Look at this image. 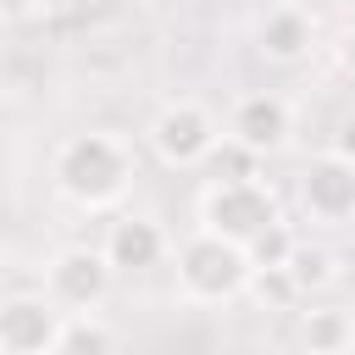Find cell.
<instances>
[{
  "label": "cell",
  "mask_w": 355,
  "mask_h": 355,
  "mask_svg": "<svg viewBox=\"0 0 355 355\" xmlns=\"http://www.w3.org/2000/svg\"><path fill=\"white\" fill-rule=\"evenodd\" d=\"M266 222H277V194L261 178H216L200 194V227L233 244H250Z\"/></svg>",
  "instance_id": "3957f363"
},
{
  "label": "cell",
  "mask_w": 355,
  "mask_h": 355,
  "mask_svg": "<svg viewBox=\"0 0 355 355\" xmlns=\"http://www.w3.org/2000/svg\"><path fill=\"white\" fill-rule=\"evenodd\" d=\"M288 133H294V111H288V100H283V94H272V89L239 94V100H233V111H227V139H233V144H244V150H255V155L283 150V144H288Z\"/></svg>",
  "instance_id": "8992f818"
},
{
  "label": "cell",
  "mask_w": 355,
  "mask_h": 355,
  "mask_svg": "<svg viewBox=\"0 0 355 355\" xmlns=\"http://www.w3.org/2000/svg\"><path fill=\"white\" fill-rule=\"evenodd\" d=\"M216 139H222V128L200 100H166L150 116V150L166 166H200L216 150Z\"/></svg>",
  "instance_id": "277c9868"
},
{
  "label": "cell",
  "mask_w": 355,
  "mask_h": 355,
  "mask_svg": "<svg viewBox=\"0 0 355 355\" xmlns=\"http://www.w3.org/2000/svg\"><path fill=\"white\" fill-rule=\"evenodd\" d=\"M50 178L61 189V200H72L78 211H111L133 178H139V161H133V144L94 128V133H72L61 139L55 161H50Z\"/></svg>",
  "instance_id": "6da1fadb"
},
{
  "label": "cell",
  "mask_w": 355,
  "mask_h": 355,
  "mask_svg": "<svg viewBox=\"0 0 355 355\" xmlns=\"http://www.w3.org/2000/svg\"><path fill=\"white\" fill-rule=\"evenodd\" d=\"M244 255H250V266H288V255H294V233L283 227V216L266 222V227L244 244Z\"/></svg>",
  "instance_id": "5bb4252c"
},
{
  "label": "cell",
  "mask_w": 355,
  "mask_h": 355,
  "mask_svg": "<svg viewBox=\"0 0 355 355\" xmlns=\"http://www.w3.org/2000/svg\"><path fill=\"white\" fill-rule=\"evenodd\" d=\"M255 44H261L266 61L294 67V61L311 55V44H316V22H311L300 6H272V11L261 17V28H255Z\"/></svg>",
  "instance_id": "30bf717a"
},
{
  "label": "cell",
  "mask_w": 355,
  "mask_h": 355,
  "mask_svg": "<svg viewBox=\"0 0 355 355\" xmlns=\"http://www.w3.org/2000/svg\"><path fill=\"white\" fill-rule=\"evenodd\" d=\"M288 272H294V283H300V288H311V283H327V277H333V261H327L322 250H300V244H294Z\"/></svg>",
  "instance_id": "9a60e30c"
},
{
  "label": "cell",
  "mask_w": 355,
  "mask_h": 355,
  "mask_svg": "<svg viewBox=\"0 0 355 355\" xmlns=\"http://www.w3.org/2000/svg\"><path fill=\"white\" fill-rule=\"evenodd\" d=\"M111 261H105V250H89V244H67L55 261H50V272H44V288H50V300L61 305V311H94L105 294H111Z\"/></svg>",
  "instance_id": "5b68a950"
},
{
  "label": "cell",
  "mask_w": 355,
  "mask_h": 355,
  "mask_svg": "<svg viewBox=\"0 0 355 355\" xmlns=\"http://www.w3.org/2000/svg\"><path fill=\"white\" fill-rule=\"evenodd\" d=\"M178 283H183L189 300L222 305V300L244 294V283H250V255H244V244L200 227V233L178 250Z\"/></svg>",
  "instance_id": "7a4b0ae2"
},
{
  "label": "cell",
  "mask_w": 355,
  "mask_h": 355,
  "mask_svg": "<svg viewBox=\"0 0 355 355\" xmlns=\"http://www.w3.org/2000/svg\"><path fill=\"white\" fill-rule=\"evenodd\" d=\"M344 6H349V11H355V0H344Z\"/></svg>",
  "instance_id": "d6986e66"
},
{
  "label": "cell",
  "mask_w": 355,
  "mask_h": 355,
  "mask_svg": "<svg viewBox=\"0 0 355 355\" xmlns=\"http://www.w3.org/2000/svg\"><path fill=\"white\" fill-rule=\"evenodd\" d=\"M333 61H338V72H349V78H355V28L333 44Z\"/></svg>",
  "instance_id": "e0dca14e"
},
{
  "label": "cell",
  "mask_w": 355,
  "mask_h": 355,
  "mask_svg": "<svg viewBox=\"0 0 355 355\" xmlns=\"http://www.w3.org/2000/svg\"><path fill=\"white\" fill-rule=\"evenodd\" d=\"M44 0H0V22H22V17H33Z\"/></svg>",
  "instance_id": "ac0fdd59"
},
{
  "label": "cell",
  "mask_w": 355,
  "mask_h": 355,
  "mask_svg": "<svg viewBox=\"0 0 355 355\" xmlns=\"http://www.w3.org/2000/svg\"><path fill=\"white\" fill-rule=\"evenodd\" d=\"M300 200H305V211H311L316 222H344V216H355V166L338 161V155L311 161L305 178H300Z\"/></svg>",
  "instance_id": "ba28073f"
},
{
  "label": "cell",
  "mask_w": 355,
  "mask_h": 355,
  "mask_svg": "<svg viewBox=\"0 0 355 355\" xmlns=\"http://www.w3.org/2000/svg\"><path fill=\"white\" fill-rule=\"evenodd\" d=\"M327 155H338V161H349V166H355V111L333 128V150H327Z\"/></svg>",
  "instance_id": "2e32d148"
},
{
  "label": "cell",
  "mask_w": 355,
  "mask_h": 355,
  "mask_svg": "<svg viewBox=\"0 0 355 355\" xmlns=\"http://www.w3.org/2000/svg\"><path fill=\"white\" fill-rule=\"evenodd\" d=\"M105 349H116V333H111L94 311H61L55 355H105Z\"/></svg>",
  "instance_id": "8fae6325"
},
{
  "label": "cell",
  "mask_w": 355,
  "mask_h": 355,
  "mask_svg": "<svg viewBox=\"0 0 355 355\" xmlns=\"http://www.w3.org/2000/svg\"><path fill=\"white\" fill-rule=\"evenodd\" d=\"M244 288H250L255 305H266V311H288V305L305 294L288 266H250V283H244Z\"/></svg>",
  "instance_id": "4fadbf2b"
},
{
  "label": "cell",
  "mask_w": 355,
  "mask_h": 355,
  "mask_svg": "<svg viewBox=\"0 0 355 355\" xmlns=\"http://www.w3.org/2000/svg\"><path fill=\"white\" fill-rule=\"evenodd\" d=\"M61 305L50 294H11L0 305V349L11 355H55Z\"/></svg>",
  "instance_id": "52a82bcc"
},
{
  "label": "cell",
  "mask_w": 355,
  "mask_h": 355,
  "mask_svg": "<svg viewBox=\"0 0 355 355\" xmlns=\"http://www.w3.org/2000/svg\"><path fill=\"white\" fill-rule=\"evenodd\" d=\"M100 250H105L111 272H144V266H155L166 255V233L150 216H116L105 227V244Z\"/></svg>",
  "instance_id": "9c48e42d"
},
{
  "label": "cell",
  "mask_w": 355,
  "mask_h": 355,
  "mask_svg": "<svg viewBox=\"0 0 355 355\" xmlns=\"http://www.w3.org/2000/svg\"><path fill=\"white\" fill-rule=\"evenodd\" d=\"M300 344H305L311 355H344V349H355V322H349L344 311H333V305L305 311V322H300Z\"/></svg>",
  "instance_id": "7c38bea8"
}]
</instances>
